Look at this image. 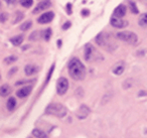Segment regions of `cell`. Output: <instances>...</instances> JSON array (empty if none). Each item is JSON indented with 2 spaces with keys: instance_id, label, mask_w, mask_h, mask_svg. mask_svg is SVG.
I'll return each mask as SVG.
<instances>
[{
  "instance_id": "6da1fadb",
  "label": "cell",
  "mask_w": 147,
  "mask_h": 138,
  "mask_svg": "<svg viewBox=\"0 0 147 138\" xmlns=\"http://www.w3.org/2000/svg\"><path fill=\"white\" fill-rule=\"evenodd\" d=\"M67 70L71 79L76 81H83L86 77V68L82 62L77 57H73L67 64Z\"/></svg>"
},
{
  "instance_id": "7a4b0ae2",
  "label": "cell",
  "mask_w": 147,
  "mask_h": 138,
  "mask_svg": "<svg viewBox=\"0 0 147 138\" xmlns=\"http://www.w3.org/2000/svg\"><path fill=\"white\" fill-rule=\"evenodd\" d=\"M45 113L49 115H53L55 117L63 118L67 115V108L61 103H51L45 109Z\"/></svg>"
},
{
  "instance_id": "3957f363",
  "label": "cell",
  "mask_w": 147,
  "mask_h": 138,
  "mask_svg": "<svg viewBox=\"0 0 147 138\" xmlns=\"http://www.w3.org/2000/svg\"><path fill=\"white\" fill-rule=\"evenodd\" d=\"M85 60L87 62H98L102 61L103 57L91 43H88L85 47V53H84Z\"/></svg>"
},
{
  "instance_id": "277c9868",
  "label": "cell",
  "mask_w": 147,
  "mask_h": 138,
  "mask_svg": "<svg viewBox=\"0 0 147 138\" xmlns=\"http://www.w3.org/2000/svg\"><path fill=\"white\" fill-rule=\"evenodd\" d=\"M96 43H98L100 47H104V49H107L108 51H112L114 47V43L111 41L110 37L107 33L101 32L99 33L98 35L96 37Z\"/></svg>"
},
{
  "instance_id": "5b68a950",
  "label": "cell",
  "mask_w": 147,
  "mask_h": 138,
  "mask_svg": "<svg viewBox=\"0 0 147 138\" xmlns=\"http://www.w3.org/2000/svg\"><path fill=\"white\" fill-rule=\"evenodd\" d=\"M117 39H120L122 41L129 43V45H135L138 41V37L132 31H121V32L117 33Z\"/></svg>"
},
{
  "instance_id": "8992f818",
  "label": "cell",
  "mask_w": 147,
  "mask_h": 138,
  "mask_svg": "<svg viewBox=\"0 0 147 138\" xmlns=\"http://www.w3.org/2000/svg\"><path fill=\"white\" fill-rule=\"evenodd\" d=\"M67 90H69V81L63 77L59 78L57 83V93L59 96H63L67 93Z\"/></svg>"
},
{
  "instance_id": "52a82bcc",
  "label": "cell",
  "mask_w": 147,
  "mask_h": 138,
  "mask_svg": "<svg viewBox=\"0 0 147 138\" xmlns=\"http://www.w3.org/2000/svg\"><path fill=\"white\" fill-rule=\"evenodd\" d=\"M51 6V0H42V1H40V2L36 5V7L33 9L32 13H33V14H37V13L41 12V11L49 9Z\"/></svg>"
},
{
  "instance_id": "ba28073f",
  "label": "cell",
  "mask_w": 147,
  "mask_h": 138,
  "mask_svg": "<svg viewBox=\"0 0 147 138\" xmlns=\"http://www.w3.org/2000/svg\"><path fill=\"white\" fill-rule=\"evenodd\" d=\"M53 17H55V13L53 11H49V12H45L37 18V22L40 24H47L53 21Z\"/></svg>"
},
{
  "instance_id": "9c48e42d",
  "label": "cell",
  "mask_w": 147,
  "mask_h": 138,
  "mask_svg": "<svg viewBox=\"0 0 147 138\" xmlns=\"http://www.w3.org/2000/svg\"><path fill=\"white\" fill-rule=\"evenodd\" d=\"M110 23L112 26L116 27V28H124V27L128 26V21L123 18H118V17L115 16H112Z\"/></svg>"
},
{
  "instance_id": "30bf717a",
  "label": "cell",
  "mask_w": 147,
  "mask_h": 138,
  "mask_svg": "<svg viewBox=\"0 0 147 138\" xmlns=\"http://www.w3.org/2000/svg\"><path fill=\"white\" fill-rule=\"evenodd\" d=\"M89 114H90V108H89L87 105L80 106V108H79V109L77 110V112H76L77 118H78V119H80V120L86 119V118L89 116Z\"/></svg>"
},
{
  "instance_id": "8fae6325",
  "label": "cell",
  "mask_w": 147,
  "mask_h": 138,
  "mask_svg": "<svg viewBox=\"0 0 147 138\" xmlns=\"http://www.w3.org/2000/svg\"><path fill=\"white\" fill-rule=\"evenodd\" d=\"M127 12V7L124 4H120L115 8L114 12H113V16L118 17V18H123L126 15Z\"/></svg>"
},
{
  "instance_id": "7c38bea8",
  "label": "cell",
  "mask_w": 147,
  "mask_h": 138,
  "mask_svg": "<svg viewBox=\"0 0 147 138\" xmlns=\"http://www.w3.org/2000/svg\"><path fill=\"white\" fill-rule=\"evenodd\" d=\"M31 91H32V86H24L16 92V96L18 98H25L29 96Z\"/></svg>"
},
{
  "instance_id": "4fadbf2b",
  "label": "cell",
  "mask_w": 147,
  "mask_h": 138,
  "mask_svg": "<svg viewBox=\"0 0 147 138\" xmlns=\"http://www.w3.org/2000/svg\"><path fill=\"white\" fill-rule=\"evenodd\" d=\"M38 72V67L35 65H26L24 68V73L26 76H32Z\"/></svg>"
},
{
  "instance_id": "5bb4252c",
  "label": "cell",
  "mask_w": 147,
  "mask_h": 138,
  "mask_svg": "<svg viewBox=\"0 0 147 138\" xmlns=\"http://www.w3.org/2000/svg\"><path fill=\"white\" fill-rule=\"evenodd\" d=\"M125 71V64L124 63H118L115 65V67L113 68V73L115 74L116 76H120L124 73Z\"/></svg>"
},
{
  "instance_id": "9a60e30c",
  "label": "cell",
  "mask_w": 147,
  "mask_h": 138,
  "mask_svg": "<svg viewBox=\"0 0 147 138\" xmlns=\"http://www.w3.org/2000/svg\"><path fill=\"white\" fill-rule=\"evenodd\" d=\"M11 93V88L8 85H2L0 87V96L1 97H7Z\"/></svg>"
},
{
  "instance_id": "2e32d148",
  "label": "cell",
  "mask_w": 147,
  "mask_h": 138,
  "mask_svg": "<svg viewBox=\"0 0 147 138\" xmlns=\"http://www.w3.org/2000/svg\"><path fill=\"white\" fill-rule=\"evenodd\" d=\"M23 35H15V37H11L10 39V43H12L13 45H15V47H19V45H21V43H23Z\"/></svg>"
},
{
  "instance_id": "e0dca14e",
  "label": "cell",
  "mask_w": 147,
  "mask_h": 138,
  "mask_svg": "<svg viewBox=\"0 0 147 138\" xmlns=\"http://www.w3.org/2000/svg\"><path fill=\"white\" fill-rule=\"evenodd\" d=\"M41 37H42V31L34 30L33 32L30 33V35H29L28 39H29V41H38Z\"/></svg>"
},
{
  "instance_id": "ac0fdd59",
  "label": "cell",
  "mask_w": 147,
  "mask_h": 138,
  "mask_svg": "<svg viewBox=\"0 0 147 138\" xmlns=\"http://www.w3.org/2000/svg\"><path fill=\"white\" fill-rule=\"evenodd\" d=\"M6 106L9 111H13V110L15 109V107H16V100H15V98H13V97L9 98V99L7 100Z\"/></svg>"
},
{
  "instance_id": "d6986e66",
  "label": "cell",
  "mask_w": 147,
  "mask_h": 138,
  "mask_svg": "<svg viewBox=\"0 0 147 138\" xmlns=\"http://www.w3.org/2000/svg\"><path fill=\"white\" fill-rule=\"evenodd\" d=\"M32 135L36 138H47V135L42 131V130L38 129V128H35L32 130Z\"/></svg>"
},
{
  "instance_id": "ffe728a7",
  "label": "cell",
  "mask_w": 147,
  "mask_h": 138,
  "mask_svg": "<svg viewBox=\"0 0 147 138\" xmlns=\"http://www.w3.org/2000/svg\"><path fill=\"white\" fill-rule=\"evenodd\" d=\"M138 23L141 27H146L147 26V12H145V13H143V14L140 15Z\"/></svg>"
},
{
  "instance_id": "44dd1931",
  "label": "cell",
  "mask_w": 147,
  "mask_h": 138,
  "mask_svg": "<svg viewBox=\"0 0 147 138\" xmlns=\"http://www.w3.org/2000/svg\"><path fill=\"white\" fill-rule=\"evenodd\" d=\"M23 17H24V15H23V13L21 12V11H16V12L14 13V20H13V23H14V24L18 23L20 20H22Z\"/></svg>"
},
{
  "instance_id": "7402d4cb",
  "label": "cell",
  "mask_w": 147,
  "mask_h": 138,
  "mask_svg": "<svg viewBox=\"0 0 147 138\" xmlns=\"http://www.w3.org/2000/svg\"><path fill=\"white\" fill-rule=\"evenodd\" d=\"M31 26H32V22H31L30 20H27V21H25L24 23H22L19 28H20V30H22V31H26V30H28Z\"/></svg>"
},
{
  "instance_id": "603a6c76",
  "label": "cell",
  "mask_w": 147,
  "mask_h": 138,
  "mask_svg": "<svg viewBox=\"0 0 147 138\" xmlns=\"http://www.w3.org/2000/svg\"><path fill=\"white\" fill-rule=\"evenodd\" d=\"M42 37L45 39V41H49L51 37V28H47L45 30L42 31Z\"/></svg>"
},
{
  "instance_id": "cb8c5ba5",
  "label": "cell",
  "mask_w": 147,
  "mask_h": 138,
  "mask_svg": "<svg viewBox=\"0 0 147 138\" xmlns=\"http://www.w3.org/2000/svg\"><path fill=\"white\" fill-rule=\"evenodd\" d=\"M19 3L21 4V6L25 7V8H29L33 4V0H19Z\"/></svg>"
},
{
  "instance_id": "d4e9b609",
  "label": "cell",
  "mask_w": 147,
  "mask_h": 138,
  "mask_svg": "<svg viewBox=\"0 0 147 138\" xmlns=\"http://www.w3.org/2000/svg\"><path fill=\"white\" fill-rule=\"evenodd\" d=\"M16 61H17V57H15V55H9V57L4 59V63L6 65H11V64L15 63Z\"/></svg>"
},
{
  "instance_id": "484cf974",
  "label": "cell",
  "mask_w": 147,
  "mask_h": 138,
  "mask_svg": "<svg viewBox=\"0 0 147 138\" xmlns=\"http://www.w3.org/2000/svg\"><path fill=\"white\" fill-rule=\"evenodd\" d=\"M129 7H130L131 12L134 13V14H137V13L139 12L138 7L136 6V3H135L134 1H130V2H129Z\"/></svg>"
},
{
  "instance_id": "4316f807",
  "label": "cell",
  "mask_w": 147,
  "mask_h": 138,
  "mask_svg": "<svg viewBox=\"0 0 147 138\" xmlns=\"http://www.w3.org/2000/svg\"><path fill=\"white\" fill-rule=\"evenodd\" d=\"M8 14H7L6 12H2L1 14H0V22L1 23H4L7 21V19H8Z\"/></svg>"
},
{
  "instance_id": "83f0119b",
  "label": "cell",
  "mask_w": 147,
  "mask_h": 138,
  "mask_svg": "<svg viewBox=\"0 0 147 138\" xmlns=\"http://www.w3.org/2000/svg\"><path fill=\"white\" fill-rule=\"evenodd\" d=\"M53 69H55V65H53V66H51V71L49 72V75H47V81H45V84H47V82H49V80L51 79V74H53Z\"/></svg>"
},
{
  "instance_id": "f1b7e54d",
  "label": "cell",
  "mask_w": 147,
  "mask_h": 138,
  "mask_svg": "<svg viewBox=\"0 0 147 138\" xmlns=\"http://www.w3.org/2000/svg\"><path fill=\"white\" fill-rule=\"evenodd\" d=\"M4 1L8 5H14V4H16V2H17V0H4Z\"/></svg>"
},
{
  "instance_id": "f546056e",
  "label": "cell",
  "mask_w": 147,
  "mask_h": 138,
  "mask_svg": "<svg viewBox=\"0 0 147 138\" xmlns=\"http://www.w3.org/2000/svg\"><path fill=\"white\" fill-rule=\"evenodd\" d=\"M90 14V11L88 10V9H84V10H82V15L83 16H87V15Z\"/></svg>"
},
{
  "instance_id": "4dcf8cb0",
  "label": "cell",
  "mask_w": 147,
  "mask_h": 138,
  "mask_svg": "<svg viewBox=\"0 0 147 138\" xmlns=\"http://www.w3.org/2000/svg\"><path fill=\"white\" fill-rule=\"evenodd\" d=\"M69 26H71V22H69V21H67V22H65V24H63V29H67Z\"/></svg>"
},
{
  "instance_id": "1f68e13d",
  "label": "cell",
  "mask_w": 147,
  "mask_h": 138,
  "mask_svg": "<svg viewBox=\"0 0 147 138\" xmlns=\"http://www.w3.org/2000/svg\"><path fill=\"white\" fill-rule=\"evenodd\" d=\"M15 71H17V68H14V69H12L10 71V73H8V76H12L13 74L15 73Z\"/></svg>"
},
{
  "instance_id": "d6a6232c",
  "label": "cell",
  "mask_w": 147,
  "mask_h": 138,
  "mask_svg": "<svg viewBox=\"0 0 147 138\" xmlns=\"http://www.w3.org/2000/svg\"><path fill=\"white\" fill-rule=\"evenodd\" d=\"M67 13H69V14H71V4H67Z\"/></svg>"
},
{
  "instance_id": "836d02e7",
  "label": "cell",
  "mask_w": 147,
  "mask_h": 138,
  "mask_svg": "<svg viewBox=\"0 0 147 138\" xmlns=\"http://www.w3.org/2000/svg\"><path fill=\"white\" fill-rule=\"evenodd\" d=\"M147 94H146V92H144V91H141L140 93L138 94V96H146Z\"/></svg>"
},
{
  "instance_id": "e575fe53",
  "label": "cell",
  "mask_w": 147,
  "mask_h": 138,
  "mask_svg": "<svg viewBox=\"0 0 147 138\" xmlns=\"http://www.w3.org/2000/svg\"><path fill=\"white\" fill-rule=\"evenodd\" d=\"M0 9H1V2H0Z\"/></svg>"
},
{
  "instance_id": "d590c367",
  "label": "cell",
  "mask_w": 147,
  "mask_h": 138,
  "mask_svg": "<svg viewBox=\"0 0 147 138\" xmlns=\"http://www.w3.org/2000/svg\"><path fill=\"white\" fill-rule=\"evenodd\" d=\"M0 79H1V75H0Z\"/></svg>"
},
{
  "instance_id": "8d00e7d4",
  "label": "cell",
  "mask_w": 147,
  "mask_h": 138,
  "mask_svg": "<svg viewBox=\"0 0 147 138\" xmlns=\"http://www.w3.org/2000/svg\"><path fill=\"white\" fill-rule=\"evenodd\" d=\"M28 138H32V137H28Z\"/></svg>"
}]
</instances>
